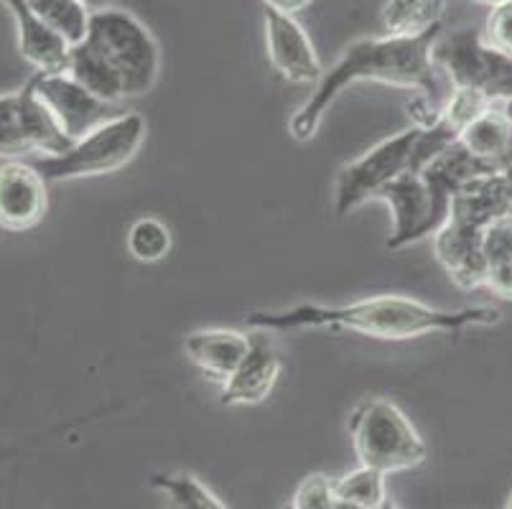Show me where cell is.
Masks as SVG:
<instances>
[{
	"label": "cell",
	"mask_w": 512,
	"mask_h": 509,
	"mask_svg": "<svg viewBox=\"0 0 512 509\" xmlns=\"http://www.w3.org/2000/svg\"><path fill=\"white\" fill-rule=\"evenodd\" d=\"M497 321L500 311L490 306L444 311L408 296H372L342 306L301 303L283 311H250L245 316V324L255 331H355L388 342L418 339L426 334L459 336L469 326H492Z\"/></svg>",
	"instance_id": "1"
},
{
	"label": "cell",
	"mask_w": 512,
	"mask_h": 509,
	"mask_svg": "<svg viewBox=\"0 0 512 509\" xmlns=\"http://www.w3.org/2000/svg\"><path fill=\"white\" fill-rule=\"evenodd\" d=\"M444 34V26L418 36V39H393V36H367L357 39L342 51L334 67L324 72L309 100L288 120V133L299 143H309L321 128V120L349 84L377 82L400 90L439 92V69L431 62V46Z\"/></svg>",
	"instance_id": "2"
},
{
	"label": "cell",
	"mask_w": 512,
	"mask_h": 509,
	"mask_svg": "<svg viewBox=\"0 0 512 509\" xmlns=\"http://www.w3.org/2000/svg\"><path fill=\"white\" fill-rule=\"evenodd\" d=\"M349 438L360 466L388 474L416 469L426 461L423 438L406 413L388 398H367L349 415Z\"/></svg>",
	"instance_id": "3"
},
{
	"label": "cell",
	"mask_w": 512,
	"mask_h": 509,
	"mask_svg": "<svg viewBox=\"0 0 512 509\" xmlns=\"http://www.w3.org/2000/svg\"><path fill=\"white\" fill-rule=\"evenodd\" d=\"M85 41L95 46L118 72L125 97H143L156 87L161 74V49L143 21L120 8H105L90 16Z\"/></svg>",
	"instance_id": "4"
},
{
	"label": "cell",
	"mask_w": 512,
	"mask_h": 509,
	"mask_svg": "<svg viewBox=\"0 0 512 509\" xmlns=\"http://www.w3.org/2000/svg\"><path fill=\"white\" fill-rule=\"evenodd\" d=\"M143 140H146V120H143V115L120 112L118 118L77 140L62 156H31L26 161L46 181L105 176L128 166L141 151Z\"/></svg>",
	"instance_id": "5"
},
{
	"label": "cell",
	"mask_w": 512,
	"mask_h": 509,
	"mask_svg": "<svg viewBox=\"0 0 512 509\" xmlns=\"http://www.w3.org/2000/svg\"><path fill=\"white\" fill-rule=\"evenodd\" d=\"M431 62L444 72L451 90H472L492 102L512 100V56L484 41L479 28H456L431 46Z\"/></svg>",
	"instance_id": "6"
},
{
	"label": "cell",
	"mask_w": 512,
	"mask_h": 509,
	"mask_svg": "<svg viewBox=\"0 0 512 509\" xmlns=\"http://www.w3.org/2000/svg\"><path fill=\"white\" fill-rule=\"evenodd\" d=\"M418 133L421 128H408L403 133L390 135L367 153H362L360 158L349 161L339 171L337 186H334V212L339 217H347L370 199H377L390 181L411 171V156Z\"/></svg>",
	"instance_id": "7"
},
{
	"label": "cell",
	"mask_w": 512,
	"mask_h": 509,
	"mask_svg": "<svg viewBox=\"0 0 512 509\" xmlns=\"http://www.w3.org/2000/svg\"><path fill=\"white\" fill-rule=\"evenodd\" d=\"M74 143L59 130L51 112L29 82L18 92L0 95V158L23 161L36 156H62Z\"/></svg>",
	"instance_id": "8"
},
{
	"label": "cell",
	"mask_w": 512,
	"mask_h": 509,
	"mask_svg": "<svg viewBox=\"0 0 512 509\" xmlns=\"http://www.w3.org/2000/svg\"><path fill=\"white\" fill-rule=\"evenodd\" d=\"M29 84L34 87L36 97L44 102L46 110L51 112V118L59 125V130H62L72 143H77V140H82L85 135H90L92 130H97L100 125L110 123V120L118 118L120 112H123L118 105H113V102H105L97 95H92V92L85 90L82 84L74 82L67 72H36L34 77L29 79Z\"/></svg>",
	"instance_id": "9"
},
{
	"label": "cell",
	"mask_w": 512,
	"mask_h": 509,
	"mask_svg": "<svg viewBox=\"0 0 512 509\" xmlns=\"http://www.w3.org/2000/svg\"><path fill=\"white\" fill-rule=\"evenodd\" d=\"M377 199H383L393 214V232L385 242L388 250H403L423 237L436 235L449 219L439 209L423 176L413 174V171H406L403 176L390 181Z\"/></svg>",
	"instance_id": "10"
},
{
	"label": "cell",
	"mask_w": 512,
	"mask_h": 509,
	"mask_svg": "<svg viewBox=\"0 0 512 509\" xmlns=\"http://www.w3.org/2000/svg\"><path fill=\"white\" fill-rule=\"evenodd\" d=\"M265 49L268 62L291 84H319L324 64L314 49V41L293 16L265 11Z\"/></svg>",
	"instance_id": "11"
},
{
	"label": "cell",
	"mask_w": 512,
	"mask_h": 509,
	"mask_svg": "<svg viewBox=\"0 0 512 509\" xmlns=\"http://www.w3.org/2000/svg\"><path fill=\"white\" fill-rule=\"evenodd\" d=\"M49 181L23 161H3L0 166V227L8 232L34 230L49 209Z\"/></svg>",
	"instance_id": "12"
},
{
	"label": "cell",
	"mask_w": 512,
	"mask_h": 509,
	"mask_svg": "<svg viewBox=\"0 0 512 509\" xmlns=\"http://www.w3.org/2000/svg\"><path fill=\"white\" fill-rule=\"evenodd\" d=\"M492 102L487 97H482L479 92L472 90H451L446 105L439 110V118L434 120V125H428L418 133L416 148H413L411 156V171L418 174L423 166L434 161L436 156L451 148L454 143H459L464 135V130L474 123V120L482 115L484 110H490Z\"/></svg>",
	"instance_id": "13"
},
{
	"label": "cell",
	"mask_w": 512,
	"mask_h": 509,
	"mask_svg": "<svg viewBox=\"0 0 512 509\" xmlns=\"http://www.w3.org/2000/svg\"><path fill=\"white\" fill-rule=\"evenodd\" d=\"M484 232L477 224L449 217L434 235V252L441 268L462 291L484 286Z\"/></svg>",
	"instance_id": "14"
},
{
	"label": "cell",
	"mask_w": 512,
	"mask_h": 509,
	"mask_svg": "<svg viewBox=\"0 0 512 509\" xmlns=\"http://www.w3.org/2000/svg\"><path fill=\"white\" fill-rule=\"evenodd\" d=\"M281 375V354L268 331L250 336V349L230 380L222 385V405H258L276 387Z\"/></svg>",
	"instance_id": "15"
},
{
	"label": "cell",
	"mask_w": 512,
	"mask_h": 509,
	"mask_svg": "<svg viewBox=\"0 0 512 509\" xmlns=\"http://www.w3.org/2000/svg\"><path fill=\"white\" fill-rule=\"evenodd\" d=\"M11 11L18 31L21 56L36 72L64 74L69 64V44L59 39L29 6V0H0Z\"/></svg>",
	"instance_id": "16"
},
{
	"label": "cell",
	"mask_w": 512,
	"mask_h": 509,
	"mask_svg": "<svg viewBox=\"0 0 512 509\" xmlns=\"http://www.w3.org/2000/svg\"><path fill=\"white\" fill-rule=\"evenodd\" d=\"M250 349V336L235 329H199L184 339V352L209 380L225 385Z\"/></svg>",
	"instance_id": "17"
},
{
	"label": "cell",
	"mask_w": 512,
	"mask_h": 509,
	"mask_svg": "<svg viewBox=\"0 0 512 509\" xmlns=\"http://www.w3.org/2000/svg\"><path fill=\"white\" fill-rule=\"evenodd\" d=\"M469 153L482 158L495 168V174H502L510 168V143H512V123L502 112L500 105H492L484 110L459 140Z\"/></svg>",
	"instance_id": "18"
},
{
	"label": "cell",
	"mask_w": 512,
	"mask_h": 509,
	"mask_svg": "<svg viewBox=\"0 0 512 509\" xmlns=\"http://www.w3.org/2000/svg\"><path fill=\"white\" fill-rule=\"evenodd\" d=\"M446 0H385L380 6L383 36L393 39H418V36L441 28Z\"/></svg>",
	"instance_id": "19"
},
{
	"label": "cell",
	"mask_w": 512,
	"mask_h": 509,
	"mask_svg": "<svg viewBox=\"0 0 512 509\" xmlns=\"http://www.w3.org/2000/svg\"><path fill=\"white\" fill-rule=\"evenodd\" d=\"M67 74L79 82L85 90H90L92 95H97L100 100L113 102L118 105L120 100H125L123 82H120L118 72H115L110 64H107L105 56L90 46L87 41L77 46H69V64Z\"/></svg>",
	"instance_id": "20"
},
{
	"label": "cell",
	"mask_w": 512,
	"mask_h": 509,
	"mask_svg": "<svg viewBox=\"0 0 512 509\" xmlns=\"http://www.w3.org/2000/svg\"><path fill=\"white\" fill-rule=\"evenodd\" d=\"M484 288L502 301H512V217L487 227L482 242Z\"/></svg>",
	"instance_id": "21"
},
{
	"label": "cell",
	"mask_w": 512,
	"mask_h": 509,
	"mask_svg": "<svg viewBox=\"0 0 512 509\" xmlns=\"http://www.w3.org/2000/svg\"><path fill=\"white\" fill-rule=\"evenodd\" d=\"M29 6L69 46L85 41L92 11L82 0H29Z\"/></svg>",
	"instance_id": "22"
},
{
	"label": "cell",
	"mask_w": 512,
	"mask_h": 509,
	"mask_svg": "<svg viewBox=\"0 0 512 509\" xmlns=\"http://www.w3.org/2000/svg\"><path fill=\"white\" fill-rule=\"evenodd\" d=\"M388 476L377 469L357 466L355 471L344 474L342 479H334V494L337 499L349 504H357L362 509H380L388 502V489H385Z\"/></svg>",
	"instance_id": "23"
},
{
	"label": "cell",
	"mask_w": 512,
	"mask_h": 509,
	"mask_svg": "<svg viewBox=\"0 0 512 509\" xmlns=\"http://www.w3.org/2000/svg\"><path fill=\"white\" fill-rule=\"evenodd\" d=\"M128 250L141 263H158L171 250V232L161 219L141 217L128 230Z\"/></svg>",
	"instance_id": "24"
},
{
	"label": "cell",
	"mask_w": 512,
	"mask_h": 509,
	"mask_svg": "<svg viewBox=\"0 0 512 509\" xmlns=\"http://www.w3.org/2000/svg\"><path fill=\"white\" fill-rule=\"evenodd\" d=\"M293 509H337V494H334V479L327 474H309L293 492Z\"/></svg>",
	"instance_id": "25"
},
{
	"label": "cell",
	"mask_w": 512,
	"mask_h": 509,
	"mask_svg": "<svg viewBox=\"0 0 512 509\" xmlns=\"http://www.w3.org/2000/svg\"><path fill=\"white\" fill-rule=\"evenodd\" d=\"M484 41L502 54L512 56V0L510 3H500L490 11L487 23H484Z\"/></svg>",
	"instance_id": "26"
},
{
	"label": "cell",
	"mask_w": 512,
	"mask_h": 509,
	"mask_svg": "<svg viewBox=\"0 0 512 509\" xmlns=\"http://www.w3.org/2000/svg\"><path fill=\"white\" fill-rule=\"evenodd\" d=\"M268 11L283 13V16H296L299 11L309 8L314 0H263Z\"/></svg>",
	"instance_id": "27"
},
{
	"label": "cell",
	"mask_w": 512,
	"mask_h": 509,
	"mask_svg": "<svg viewBox=\"0 0 512 509\" xmlns=\"http://www.w3.org/2000/svg\"><path fill=\"white\" fill-rule=\"evenodd\" d=\"M337 509H362V507H357V504H349V502H342V499H337ZM380 509H400V507L393 502V499H388V502H385Z\"/></svg>",
	"instance_id": "28"
},
{
	"label": "cell",
	"mask_w": 512,
	"mask_h": 509,
	"mask_svg": "<svg viewBox=\"0 0 512 509\" xmlns=\"http://www.w3.org/2000/svg\"><path fill=\"white\" fill-rule=\"evenodd\" d=\"M82 3H85V6L95 13V11H105V8H110V3H113V0H82Z\"/></svg>",
	"instance_id": "29"
},
{
	"label": "cell",
	"mask_w": 512,
	"mask_h": 509,
	"mask_svg": "<svg viewBox=\"0 0 512 509\" xmlns=\"http://www.w3.org/2000/svg\"><path fill=\"white\" fill-rule=\"evenodd\" d=\"M474 3H482V6L495 8V6H500V3H510V0H474Z\"/></svg>",
	"instance_id": "30"
},
{
	"label": "cell",
	"mask_w": 512,
	"mask_h": 509,
	"mask_svg": "<svg viewBox=\"0 0 512 509\" xmlns=\"http://www.w3.org/2000/svg\"><path fill=\"white\" fill-rule=\"evenodd\" d=\"M502 112H505V115H507V120H510V123H512V100H507V102H502Z\"/></svg>",
	"instance_id": "31"
},
{
	"label": "cell",
	"mask_w": 512,
	"mask_h": 509,
	"mask_svg": "<svg viewBox=\"0 0 512 509\" xmlns=\"http://www.w3.org/2000/svg\"><path fill=\"white\" fill-rule=\"evenodd\" d=\"M505 509H512V494H510V502H507V507Z\"/></svg>",
	"instance_id": "32"
},
{
	"label": "cell",
	"mask_w": 512,
	"mask_h": 509,
	"mask_svg": "<svg viewBox=\"0 0 512 509\" xmlns=\"http://www.w3.org/2000/svg\"><path fill=\"white\" fill-rule=\"evenodd\" d=\"M283 509H293V507H291V504H286V507H283Z\"/></svg>",
	"instance_id": "33"
}]
</instances>
